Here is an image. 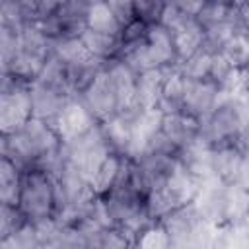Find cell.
<instances>
[{
    "label": "cell",
    "instance_id": "20",
    "mask_svg": "<svg viewBox=\"0 0 249 249\" xmlns=\"http://www.w3.org/2000/svg\"><path fill=\"white\" fill-rule=\"evenodd\" d=\"M235 185H239L241 189H245L249 193V152H245V156H243V161L239 165V173H237Z\"/></svg>",
    "mask_w": 249,
    "mask_h": 249
},
{
    "label": "cell",
    "instance_id": "21",
    "mask_svg": "<svg viewBox=\"0 0 249 249\" xmlns=\"http://www.w3.org/2000/svg\"><path fill=\"white\" fill-rule=\"evenodd\" d=\"M237 25L249 31V2H237Z\"/></svg>",
    "mask_w": 249,
    "mask_h": 249
},
{
    "label": "cell",
    "instance_id": "6",
    "mask_svg": "<svg viewBox=\"0 0 249 249\" xmlns=\"http://www.w3.org/2000/svg\"><path fill=\"white\" fill-rule=\"evenodd\" d=\"M185 76V74H183ZM185 101L183 113L202 121L226 95L214 82L210 80H191L185 76Z\"/></svg>",
    "mask_w": 249,
    "mask_h": 249
},
{
    "label": "cell",
    "instance_id": "14",
    "mask_svg": "<svg viewBox=\"0 0 249 249\" xmlns=\"http://www.w3.org/2000/svg\"><path fill=\"white\" fill-rule=\"evenodd\" d=\"M86 29L105 35H121V25L109 2H89L86 14Z\"/></svg>",
    "mask_w": 249,
    "mask_h": 249
},
{
    "label": "cell",
    "instance_id": "16",
    "mask_svg": "<svg viewBox=\"0 0 249 249\" xmlns=\"http://www.w3.org/2000/svg\"><path fill=\"white\" fill-rule=\"evenodd\" d=\"M185 76L179 68H173L165 80L163 86V95H161V105L160 113H177L183 111V101H185Z\"/></svg>",
    "mask_w": 249,
    "mask_h": 249
},
{
    "label": "cell",
    "instance_id": "10",
    "mask_svg": "<svg viewBox=\"0 0 249 249\" xmlns=\"http://www.w3.org/2000/svg\"><path fill=\"white\" fill-rule=\"evenodd\" d=\"M68 91H62L58 88L47 86L43 82H35L31 86V101H33V117L53 123L58 113L64 109V105L72 99Z\"/></svg>",
    "mask_w": 249,
    "mask_h": 249
},
{
    "label": "cell",
    "instance_id": "19",
    "mask_svg": "<svg viewBox=\"0 0 249 249\" xmlns=\"http://www.w3.org/2000/svg\"><path fill=\"white\" fill-rule=\"evenodd\" d=\"M109 6H111V10H113V14H115V18H117V21H119V25H121V29H123L124 25H128L130 21L136 19V14H134V2L113 0V2H109Z\"/></svg>",
    "mask_w": 249,
    "mask_h": 249
},
{
    "label": "cell",
    "instance_id": "15",
    "mask_svg": "<svg viewBox=\"0 0 249 249\" xmlns=\"http://www.w3.org/2000/svg\"><path fill=\"white\" fill-rule=\"evenodd\" d=\"M132 249H173V237L161 220H154L134 235Z\"/></svg>",
    "mask_w": 249,
    "mask_h": 249
},
{
    "label": "cell",
    "instance_id": "4",
    "mask_svg": "<svg viewBox=\"0 0 249 249\" xmlns=\"http://www.w3.org/2000/svg\"><path fill=\"white\" fill-rule=\"evenodd\" d=\"M53 126L56 128L62 144H70L88 136L91 130H95L97 121L80 97H72L64 105V109L58 113V117L53 121Z\"/></svg>",
    "mask_w": 249,
    "mask_h": 249
},
{
    "label": "cell",
    "instance_id": "12",
    "mask_svg": "<svg viewBox=\"0 0 249 249\" xmlns=\"http://www.w3.org/2000/svg\"><path fill=\"white\" fill-rule=\"evenodd\" d=\"M21 167L12 161L8 156H2L0 161V200L6 206H18L19 189H21Z\"/></svg>",
    "mask_w": 249,
    "mask_h": 249
},
{
    "label": "cell",
    "instance_id": "23",
    "mask_svg": "<svg viewBox=\"0 0 249 249\" xmlns=\"http://www.w3.org/2000/svg\"><path fill=\"white\" fill-rule=\"evenodd\" d=\"M245 72H249V70H245Z\"/></svg>",
    "mask_w": 249,
    "mask_h": 249
},
{
    "label": "cell",
    "instance_id": "9",
    "mask_svg": "<svg viewBox=\"0 0 249 249\" xmlns=\"http://www.w3.org/2000/svg\"><path fill=\"white\" fill-rule=\"evenodd\" d=\"M171 70L152 68L136 74V101L142 113H160L163 86Z\"/></svg>",
    "mask_w": 249,
    "mask_h": 249
},
{
    "label": "cell",
    "instance_id": "2",
    "mask_svg": "<svg viewBox=\"0 0 249 249\" xmlns=\"http://www.w3.org/2000/svg\"><path fill=\"white\" fill-rule=\"evenodd\" d=\"M249 124V101L239 93H226L218 105L200 121V142L208 148L239 142Z\"/></svg>",
    "mask_w": 249,
    "mask_h": 249
},
{
    "label": "cell",
    "instance_id": "8",
    "mask_svg": "<svg viewBox=\"0 0 249 249\" xmlns=\"http://www.w3.org/2000/svg\"><path fill=\"white\" fill-rule=\"evenodd\" d=\"M243 156H245V150L241 148L239 142L218 144V146L208 148V165H210L212 179L224 185L235 183Z\"/></svg>",
    "mask_w": 249,
    "mask_h": 249
},
{
    "label": "cell",
    "instance_id": "5",
    "mask_svg": "<svg viewBox=\"0 0 249 249\" xmlns=\"http://www.w3.org/2000/svg\"><path fill=\"white\" fill-rule=\"evenodd\" d=\"M80 99L89 109V113L95 117L97 124L119 113V99H117L115 84L105 66L101 68V72L97 74L93 84L80 95Z\"/></svg>",
    "mask_w": 249,
    "mask_h": 249
},
{
    "label": "cell",
    "instance_id": "18",
    "mask_svg": "<svg viewBox=\"0 0 249 249\" xmlns=\"http://www.w3.org/2000/svg\"><path fill=\"white\" fill-rule=\"evenodd\" d=\"M165 2H154V0H140L134 2V14L136 19H140L146 25H158L161 23Z\"/></svg>",
    "mask_w": 249,
    "mask_h": 249
},
{
    "label": "cell",
    "instance_id": "7",
    "mask_svg": "<svg viewBox=\"0 0 249 249\" xmlns=\"http://www.w3.org/2000/svg\"><path fill=\"white\" fill-rule=\"evenodd\" d=\"M158 128L179 152L200 140V121L183 111L161 113Z\"/></svg>",
    "mask_w": 249,
    "mask_h": 249
},
{
    "label": "cell",
    "instance_id": "11",
    "mask_svg": "<svg viewBox=\"0 0 249 249\" xmlns=\"http://www.w3.org/2000/svg\"><path fill=\"white\" fill-rule=\"evenodd\" d=\"M88 249H132L134 247V235L123 228L107 226L91 231L86 237Z\"/></svg>",
    "mask_w": 249,
    "mask_h": 249
},
{
    "label": "cell",
    "instance_id": "3",
    "mask_svg": "<svg viewBox=\"0 0 249 249\" xmlns=\"http://www.w3.org/2000/svg\"><path fill=\"white\" fill-rule=\"evenodd\" d=\"M33 119L31 86L2 78L0 93V132L2 136H12L21 130Z\"/></svg>",
    "mask_w": 249,
    "mask_h": 249
},
{
    "label": "cell",
    "instance_id": "13",
    "mask_svg": "<svg viewBox=\"0 0 249 249\" xmlns=\"http://www.w3.org/2000/svg\"><path fill=\"white\" fill-rule=\"evenodd\" d=\"M82 41H84L88 53L101 62L117 60V56L121 53V37L119 35H105V33L86 29L82 33Z\"/></svg>",
    "mask_w": 249,
    "mask_h": 249
},
{
    "label": "cell",
    "instance_id": "17",
    "mask_svg": "<svg viewBox=\"0 0 249 249\" xmlns=\"http://www.w3.org/2000/svg\"><path fill=\"white\" fill-rule=\"evenodd\" d=\"M27 218L18 206H6L2 204V241L16 235L23 226H27Z\"/></svg>",
    "mask_w": 249,
    "mask_h": 249
},
{
    "label": "cell",
    "instance_id": "1",
    "mask_svg": "<svg viewBox=\"0 0 249 249\" xmlns=\"http://www.w3.org/2000/svg\"><path fill=\"white\" fill-rule=\"evenodd\" d=\"M18 208L23 212L27 222L35 226L56 222L64 210V198L58 181L53 171L31 165L21 171V189Z\"/></svg>",
    "mask_w": 249,
    "mask_h": 249
},
{
    "label": "cell",
    "instance_id": "22",
    "mask_svg": "<svg viewBox=\"0 0 249 249\" xmlns=\"http://www.w3.org/2000/svg\"><path fill=\"white\" fill-rule=\"evenodd\" d=\"M243 228H245V231L249 233V214H247V218H245V222H243Z\"/></svg>",
    "mask_w": 249,
    "mask_h": 249
}]
</instances>
